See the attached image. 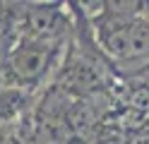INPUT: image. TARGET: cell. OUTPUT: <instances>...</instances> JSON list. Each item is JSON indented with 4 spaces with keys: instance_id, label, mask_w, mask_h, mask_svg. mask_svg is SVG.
<instances>
[{
    "instance_id": "obj_1",
    "label": "cell",
    "mask_w": 149,
    "mask_h": 144,
    "mask_svg": "<svg viewBox=\"0 0 149 144\" xmlns=\"http://www.w3.org/2000/svg\"><path fill=\"white\" fill-rule=\"evenodd\" d=\"M94 31L108 58L127 63L149 58V19L144 17L106 10L94 22Z\"/></svg>"
},
{
    "instance_id": "obj_2",
    "label": "cell",
    "mask_w": 149,
    "mask_h": 144,
    "mask_svg": "<svg viewBox=\"0 0 149 144\" xmlns=\"http://www.w3.org/2000/svg\"><path fill=\"white\" fill-rule=\"evenodd\" d=\"M53 55H55L53 46L31 41V38H22L5 58L3 74H5L7 84L31 91L51 72Z\"/></svg>"
},
{
    "instance_id": "obj_3",
    "label": "cell",
    "mask_w": 149,
    "mask_h": 144,
    "mask_svg": "<svg viewBox=\"0 0 149 144\" xmlns=\"http://www.w3.org/2000/svg\"><path fill=\"white\" fill-rule=\"evenodd\" d=\"M29 103H31V91L0 84V130L12 127V122L19 120V115L29 108Z\"/></svg>"
},
{
    "instance_id": "obj_4",
    "label": "cell",
    "mask_w": 149,
    "mask_h": 144,
    "mask_svg": "<svg viewBox=\"0 0 149 144\" xmlns=\"http://www.w3.org/2000/svg\"><path fill=\"white\" fill-rule=\"evenodd\" d=\"M130 108L149 113V86H137L132 91V96H130Z\"/></svg>"
}]
</instances>
